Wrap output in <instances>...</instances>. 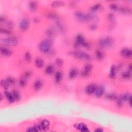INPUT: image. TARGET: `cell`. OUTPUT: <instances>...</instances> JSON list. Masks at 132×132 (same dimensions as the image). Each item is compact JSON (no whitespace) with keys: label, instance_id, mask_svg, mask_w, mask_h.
<instances>
[{"label":"cell","instance_id":"13","mask_svg":"<svg viewBox=\"0 0 132 132\" xmlns=\"http://www.w3.org/2000/svg\"><path fill=\"white\" fill-rule=\"evenodd\" d=\"M97 88V86L95 84H90L86 87L85 89L86 93L88 95H91L94 93L95 91Z\"/></svg>","mask_w":132,"mask_h":132},{"label":"cell","instance_id":"35","mask_svg":"<svg viewBox=\"0 0 132 132\" xmlns=\"http://www.w3.org/2000/svg\"><path fill=\"white\" fill-rule=\"evenodd\" d=\"M122 77L123 78H124V79H126V80L130 79V78L131 77V73L129 71L124 72L122 73Z\"/></svg>","mask_w":132,"mask_h":132},{"label":"cell","instance_id":"49","mask_svg":"<svg viewBox=\"0 0 132 132\" xmlns=\"http://www.w3.org/2000/svg\"><path fill=\"white\" fill-rule=\"evenodd\" d=\"M1 96V101H2L3 100V94L2 93H1V96Z\"/></svg>","mask_w":132,"mask_h":132},{"label":"cell","instance_id":"41","mask_svg":"<svg viewBox=\"0 0 132 132\" xmlns=\"http://www.w3.org/2000/svg\"><path fill=\"white\" fill-rule=\"evenodd\" d=\"M48 17L51 19H56L57 18V16L54 13H51V12H50V13H49L48 15Z\"/></svg>","mask_w":132,"mask_h":132},{"label":"cell","instance_id":"38","mask_svg":"<svg viewBox=\"0 0 132 132\" xmlns=\"http://www.w3.org/2000/svg\"><path fill=\"white\" fill-rule=\"evenodd\" d=\"M6 80L7 81L8 84H9V85H14L15 83V79L12 77H11V76L7 77Z\"/></svg>","mask_w":132,"mask_h":132},{"label":"cell","instance_id":"44","mask_svg":"<svg viewBox=\"0 0 132 132\" xmlns=\"http://www.w3.org/2000/svg\"><path fill=\"white\" fill-rule=\"evenodd\" d=\"M107 17H108V19L111 22H113L115 21V16L112 13L109 14L108 15V16H107Z\"/></svg>","mask_w":132,"mask_h":132},{"label":"cell","instance_id":"23","mask_svg":"<svg viewBox=\"0 0 132 132\" xmlns=\"http://www.w3.org/2000/svg\"><path fill=\"white\" fill-rule=\"evenodd\" d=\"M54 67L52 65H50L45 68V72L48 75H51L54 72Z\"/></svg>","mask_w":132,"mask_h":132},{"label":"cell","instance_id":"18","mask_svg":"<svg viewBox=\"0 0 132 132\" xmlns=\"http://www.w3.org/2000/svg\"><path fill=\"white\" fill-rule=\"evenodd\" d=\"M118 68L117 66H112L110 68V72H109V76L111 78H114L116 76Z\"/></svg>","mask_w":132,"mask_h":132},{"label":"cell","instance_id":"5","mask_svg":"<svg viewBox=\"0 0 132 132\" xmlns=\"http://www.w3.org/2000/svg\"><path fill=\"white\" fill-rule=\"evenodd\" d=\"M1 42L7 46H16L18 44V40L14 38H7L1 39Z\"/></svg>","mask_w":132,"mask_h":132},{"label":"cell","instance_id":"32","mask_svg":"<svg viewBox=\"0 0 132 132\" xmlns=\"http://www.w3.org/2000/svg\"><path fill=\"white\" fill-rule=\"evenodd\" d=\"M6 25L7 28L9 30L13 29L15 27V24L14 22L11 21H8L6 23Z\"/></svg>","mask_w":132,"mask_h":132},{"label":"cell","instance_id":"11","mask_svg":"<svg viewBox=\"0 0 132 132\" xmlns=\"http://www.w3.org/2000/svg\"><path fill=\"white\" fill-rule=\"evenodd\" d=\"M0 51H1V55L4 56L9 57L12 54V51L11 50L5 47H1L0 49Z\"/></svg>","mask_w":132,"mask_h":132},{"label":"cell","instance_id":"26","mask_svg":"<svg viewBox=\"0 0 132 132\" xmlns=\"http://www.w3.org/2000/svg\"><path fill=\"white\" fill-rule=\"evenodd\" d=\"M105 98L109 100H117L118 98L117 95L114 93H110L107 94L105 96Z\"/></svg>","mask_w":132,"mask_h":132},{"label":"cell","instance_id":"4","mask_svg":"<svg viewBox=\"0 0 132 132\" xmlns=\"http://www.w3.org/2000/svg\"><path fill=\"white\" fill-rule=\"evenodd\" d=\"M75 46L76 47L82 46L87 49H89L90 48V45L86 42L84 36L81 34L77 35L76 37Z\"/></svg>","mask_w":132,"mask_h":132},{"label":"cell","instance_id":"22","mask_svg":"<svg viewBox=\"0 0 132 132\" xmlns=\"http://www.w3.org/2000/svg\"><path fill=\"white\" fill-rule=\"evenodd\" d=\"M119 11L124 14H131L132 10L130 8L127 7H121L118 8Z\"/></svg>","mask_w":132,"mask_h":132},{"label":"cell","instance_id":"12","mask_svg":"<svg viewBox=\"0 0 132 132\" xmlns=\"http://www.w3.org/2000/svg\"><path fill=\"white\" fill-rule=\"evenodd\" d=\"M74 127H75L76 129L82 132H89V129L88 127L87 126V125L83 123L75 124V125H74Z\"/></svg>","mask_w":132,"mask_h":132},{"label":"cell","instance_id":"36","mask_svg":"<svg viewBox=\"0 0 132 132\" xmlns=\"http://www.w3.org/2000/svg\"><path fill=\"white\" fill-rule=\"evenodd\" d=\"M1 85L4 89H8V87H9V86H10L9 84H8V83L6 80H1Z\"/></svg>","mask_w":132,"mask_h":132},{"label":"cell","instance_id":"48","mask_svg":"<svg viewBox=\"0 0 132 132\" xmlns=\"http://www.w3.org/2000/svg\"><path fill=\"white\" fill-rule=\"evenodd\" d=\"M5 18L3 17L2 16H1V18H0V21H1V22H4V21H5Z\"/></svg>","mask_w":132,"mask_h":132},{"label":"cell","instance_id":"19","mask_svg":"<svg viewBox=\"0 0 132 132\" xmlns=\"http://www.w3.org/2000/svg\"><path fill=\"white\" fill-rule=\"evenodd\" d=\"M63 74L60 71H57L55 74V81L56 83H59L63 79Z\"/></svg>","mask_w":132,"mask_h":132},{"label":"cell","instance_id":"30","mask_svg":"<svg viewBox=\"0 0 132 132\" xmlns=\"http://www.w3.org/2000/svg\"><path fill=\"white\" fill-rule=\"evenodd\" d=\"M101 5L100 4H96L91 7L90 9L91 10V12H94L99 10H100L101 9Z\"/></svg>","mask_w":132,"mask_h":132},{"label":"cell","instance_id":"1","mask_svg":"<svg viewBox=\"0 0 132 132\" xmlns=\"http://www.w3.org/2000/svg\"><path fill=\"white\" fill-rule=\"evenodd\" d=\"M52 45V41L49 39H46L42 40L40 43L38 49L41 52L43 53H48L51 51Z\"/></svg>","mask_w":132,"mask_h":132},{"label":"cell","instance_id":"21","mask_svg":"<svg viewBox=\"0 0 132 132\" xmlns=\"http://www.w3.org/2000/svg\"><path fill=\"white\" fill-rule=\"evenodd\" d=\"M38 8V4L36 1H31L29 3V8L32 11H35Z\"/></svg>","mask_w":132,"mask_h":132},{"label":"cell","instance_id":"9","mask_svg":"<svg viewBox=\"0 0 132 132\" xmlns=\"http://www.w3.org/2000/svg\"><path fill=\"white\" fill-rule=\"evenodd\" d=\"M121 55L125 58H130L132 56V52L130 49L123 48L120 52Z\"/></svg>","mask_w":132,"mask_h":132},{"label":"cell","instance_id":"39","mask_svg":"<svg viewBox=\"0 0 132 132\" xmlns=\"http://www.w3.org/2000/svg\"><path fill=\"white\" fill-rule=\"evenodd\" d=\"M55 63L58 67H60L63 65L64 61L63 59H61V58H57L55 60Z\"/></svg>","mask_w":132,"mask_h":132},{"label":"cell","instance_id":"29","mask_svg":"<svg viewBox=\"0 0 132 132\" xmlns=\"http://www.w3.org/2000/svg\"><path fill=\"white\" fill-rule=\"evenodd\" d=\"M131 98V94L129 93H125L121 95V97H120V99L121 100L123 101V102H125V101H128V100Z\"/></svg>","mask_w":132,"mask_h":132},{"label":"cell","instance_id":"37","mask_svg":"<svg viewBox=\"0 0 132 132\" xmlns=\"http://www.w3.org/2000/svg\"><path fill=\"white\" fill-rule=\"evenodd\" d=\"M54 31L52 28H50L48 29L47 31V35L49 37V38H52V37L54 35Z\"/></svg>","mask_w":132,"mask_h":132},{"label":"cell","instance_id":"31","mask_svg":"<svg viewBox=\"0 0 132 132\" xmlns=\"http://www.w3.org/2000/svg\"><path fill=\"white\" fill-rule=\"evenodd\" d=\"M88 18V20H94V21H96L98 19V17L97 16L95 15L93 12H89L88 14H87Z\"/></svg>","mask_w":132,"mask_h":132},{"label":"cell","instance_id":"47","mask_svg":"<svg viewBox=\"0 0 132 132\" xmlns=\"http://www.w3.org/2000/svg\"><path fill=\"white\" fill-rule=\"evenodd\" d=\"M94 132H103V130L101 129V128H97L96 130H94Z\"/></svg>","mask_w":132,"mask_h":132},{"label":"cell","instance_id":"33","mask_svg":"<svg viewBox=\"0 0 132 132\" xmlns=\"http://www.w3.org/2000/svg\"><path fill=\"white\" fill-rule=\"evenodd\" d=\"M0 32H1L2 34L7 35H9L12 34V32H11V31L8 30L7 28H3L1 27V29H0Z\"/></svg>","mask_w":132,"mask_h":132},{"label":"cell","instance_id":"25","mask_svg":"<svg viewBox=\"0 0 132 132\" xmlns=\"http://www.w3.org/2000/svg\"><path fill=\"white\" fill-rule=\"evenodd\" d=\"M104 56L105 55H104V53L102 52L101 51L99 50H98L96 51V57L97 59L99 60H101L104 59Z\"/></svg>","mask_w":132,"mask_h":132},{"label":"cell","instance_id":"46","mask_svg":"<svg viewBox=\"0 0 132 132\" xmlns=\"http://www.w3.org/2000/svg\"><path fill=\"white\" fill-rule=\"evenodd\" d=\"M34 21L35 23H39L40 21V19H39L38 18H35Z\"/></svg>","mask_w":132,"mask_h":132},{"label":"cell","instance_id":"42","mask_svg":"<svg viewBox=\"0 0 132 132\" xmlns=\"http://www.w3.org/2000/svg\"><path fill=\"white\" fill-rule=\"evenodd\" d=\"M109 7L111 10H117V9H118V6L116 4L112 3V4H110Z\"/></svg>","mask_w":132,"mask_h":132},{"label":"cell","instance_id":"45","mask_svg":"<svg viewBox=\"0 0 132 132\" xmlns=\"http://www.w3.org/2000/svg\"><path fill=\"white\" fill-rule=\"evenodd\" d=\"M31 75H32V72L30 71H26L25 72L23 76L27 78H28L31 77Z\"/></svg>","mask_w":132,"mask_h":132},{"label":"cell","instance_id":"27","mask_svg":"<svg viewBox=\"0 0 132 132\" xmlns=\"http://www.w3.org/2000/svg\"><path fill=\"white\" fill-rule=\"evenodd\" d=\"M11 93H12V95H13L15 101H18L21 100V96L20 93L17 90H14L12 91Z\"/></svg>","mask_w":132,"mask_h":132},{"label":"cell","instance_id":"2","mask_svg":"<svg viewBox=\"0 0 132 132\" xmlns=\"http://www.w3.org/2000/svg\"><path fill=\"white\" fill-rule=\"evenodd\" d=\"M114 44V40L110 37H107L102 38L99 41V45L102 48H110Z\"/></svg>","mask_w":132,"mask_h":132},{"label":"cell","instance_id":"3","mask_svg":"<svg viewBox=\"0 0 132 132\" xmlns=\"http://www.w3.org/2000/svg\"><path fill=\"white\" fill-rule=\"evenodd\" d=\"M70 55L77 59L85 60H90L91 57L85 52L80 51H73L70 52Z\"/></svg>","mask_w":132,"mask_h":132},{"label":"cell","instance_id":"10","mask_svg":"<svg viewBox=\"0 0 132 132\" xmlns=\"http://www.w3.org/2000/svg\"><path fill=\"white\" fill-rule=\"evenodd\" d=\"M105 92V87L103 85H100L99 87H97V88L95 91V96L97 98L101 97L103 94H104Z\"/></svg>","mask_w":132,"mask_h":132},{"label":"cell","instance_id":"43","mask_svg":"<svg viewBox=\"0 0 132 132\" xmlns=\"http://www.w3.org/2000/svg\"><path fill=\"white\" fill-rule=\"evenodd\" d=\"M89 28L91 31H95L98 28V26L96 24H92L90 25L89 26Z\"/></svg>","mask_w":132,"mask_h":132},{"label":"cell","instance_id":"17","mask_svg":"<svg viewBox=\"0 0 132 132\" xmlns=\"http://www.w3.org/2000/svg\"><path fill=\"white\" fill-rule=\"evenodd\" d=\"M4 94H5V96L6 97V98L7 99V101L9 102L10 103H14L15 101V99L14 98L13 95H12L11 92H9L7 91H5V92H4Z\"/></svg>","mask_w":132,"mask_h":132},{"label":"cell","instance_id":"8","mask_svg":"<svg viewBox=\"0 0 132 132\" xmlns=\"http://www.w3.org/2000/svg\"><path fill=\"white\" fill-rule=\"evenodd\" d=\"M93 69V66L91 64H86L84 68L83 71H82L81 75L84 77H87L90 73V72L92 71V70Z\"/></svg>","mask_w":132,"mask_h":132},{"label":"cell","instance_id":"28","mask_svg":"<svg viewBox=\"0 0 132 132\" xmlns=\"http://www.w3.org/2000/svg\"><path fill=\"white\" fill-rule=\"evenodd\" d=\"M27 79L28 78H26L25 77H24V76L20 78L19 81V85L22 87H24L25 86H26L27 85Z\"/></svg>","mask_w":132,"mask_h":132},{"label":"cell","instance_id":"24","mask_svg":"<svg viewBox=\"0 0 132 132\" xmlns=\"http://www.w3.org/2000/svg\"><path fill=\"white\" fill-rule=\"evenodd\" d=\"M64 5H65V3L63 1H54L51 4V6L53 7H55V8L63 7Z\"/></svg>","mask_w":132,"mask_h":132},{"label":"cell","instance_id":"40","mask_svg":"<svg viewBox=\"0 0 132 132\" xmlns=\"http://www.w3.org/2000/svg\"><path fill=\"white\" fill-rule=\"evenodd\" d=\"M123 101H122L120 99L118 98L117 99V105L119 108H121L123 106Z\"/></svg>","mask_w":132,"mask_h":132},{"label":"cell","instance_id":"14","mask_svg":"<svg viewBox=\"0 0 132 132\" xmlns=\"http://www.w3.org/2000/svg\"><path fill=\"white\" fill-rule=\"evenodd\" d=\"M40 126L41 127V131H47L50 126V122L47 120H43L41 121L40 123H39Z\"/></svg>","mask_w":132,"mask_h":132},{"label":"cell","instance_id":"7","mask_svg":"<svg viewBox=\"0 0 132 132\" xmlns=\"http://www.w3.org/2000/svg\"><path fill=\"white\" fill-rule=\"evenodd\" d=\"M19 26L20 30L21 31H26L30 27V21H29V20L27 19L24 18L22 19L20 22Z\"/></svg>","mask_w":132,"mask_h":132},{"label":"cell","instance_id":"34","mask_svg":"<svg viewBox=\"0 0 132 132\" xmlns=\"http://www.w3.org/2000/svg\"><path fill=\"white\" fill-rule=\"evenodd\" d=\"M24 58L27 63H30L32 61V56L30 52H26L24 55Z\"/></svg>","mask_w":132,"mask_h":132},{"label":"cell","instance_id":"16","mask_svg":"<svg viewBox=\"0 0 132 132\" xmlns=\"http://www.w3.org/2000/svg\"><path fill=\"white\" fill-rule=\"evenodd\" d=\"M43 82L41 80H37L35 82L34 84V88L36 91H39L42 88Z\"/></svg>","mask_w":132,"mask_h":132},{"label":"cell","instance_id":"6","mask_svg":"<svg viewBox=\"0 0 132 132\" xmlns=\"http://www.w3.org/2000/svg\"><path fill=\"white\" fill-rule=\"evenodd\" d=\"M74 16L76 19L81 22L88 21V18L87 14H85L84 12L81 11H77L74 13Z\"/></svg>","mask_w":132,"mask_h":132},{"label":"cell","instance_id":"20","mask_svg":"<svg viewBox=\"0 0 132 132\" xmlns=\"http://www.w3.org/2000/svg\"><path fill=\"white\" fill-rule=\"evenodd\" d=\"M78 70L76 68H73L71 70L69 73V77L70 79H73V78H75L77 75H78Z\"/></svg>","mask_w":132,"mask_h":132},{"label":"cell","instance_id":"15","mask_svg":"<svg viewBox=\"0 0 132 132\" xmlns=\"http://www.w3.org/2000/svg\"><path fill=\"white\" fill-rule=\"evenodd\" d=\"M35 64L36 67L38 68H42L44 67V62L42 58H41L40 57H37L35 61Z\"/></svg>","mask_w":132,"mask_h":132}]
</instances>
